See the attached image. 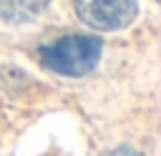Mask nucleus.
I'll list each match as a JSON object with an SVG mask.
<instances>
[{
  "instance_id": "nucleus-1",
  "label": "nucleus",
  "mask_w": 161,
  "mask_h": 156,
  "mask_svg": "<svg viewBox=\"0 0 161 156\" xmlns=\"http://www.w3.org/2000/svg\"><path fill=\"white\" fill-rule=\"evenodd\" d=\"M101 55H103V40L88 33H70L38 48V60L43 63V68L68 78L88 75L98 65Z\"/></svg>"
},
{
  "instance_id": "nucleus-2",
  "label": "nucleus",
  "mask_w": 161,
  "mask_h": 156,
  "mask_svg": "<svg viewBox=\"0 0 161 156\" xmlns=\"http://www.w3.org/2000/svg\"><path fill=\"white\" fill-rule=\"evenodd\" d=\"M73 10L80 23L101 33H116L128 28L138 15V0H73Z\"/></svg>"
},
{
  "instance_id": "nucleus-3",
  "label": "nucleus",
  "mask_w": 161,
  "mask_h": 156,
  "mask_svg": "<svg viewBox=\"0 0 161 156\" xmlns=\"http://www.w3.org/2000/svg\"><path fill=\"white\" fill-rule=\"evenodd\" d=\"M50 0H0V18L10 25H23L35 20Z\"/></svg>"
},
{
  "instance_id": "nucleus-4",
  "label": "nucleus",
  "mask_w": 161,
  "mask_h": 156,
  "mask_svg": "<svg viewBox=\"0 0 161 156\" xmlns=\"http://www.w3.org/2000/svg\"><path fill=\"white\" fill-rule=\"evenodd\" d=\"M103 156H138V151L131 148V146H118V148H111V151L103 153Z\"/></svg>"
}]
</instances>
